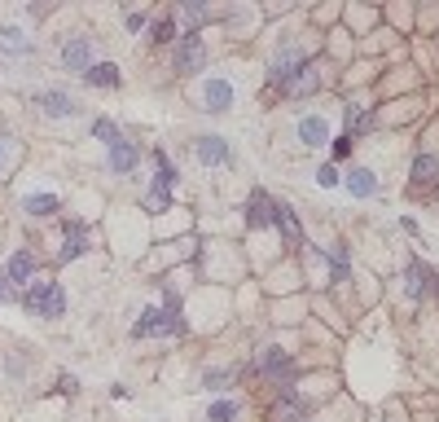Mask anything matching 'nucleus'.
Wrapping results in <instances>:
<instances>
[{"instance_id": "f257e3e1", "label": "nucleus", "mask_w": 439, "mask_h": 422, "mask_svg": "<svg viewBox=\"0 0 439 422\" xmlns=\"http://www.w3.org/2000/svg\"><path fill=\"white\" fill-rule=\"evenodd\" d=\"M18 299H22L27 313H36V317H62L67 313V290L57 282H27V290Z\"/></svg>"}, {"instance_id": "f03ea898", "label": "nucleus", "mask_w": 439, "mask_h": 422, "mask_svg": "<svg viewBox=\"0 0 439 422\" xmlns=\"http://www.w3.org/2000/svg\"><path fill=\"white\" fill-rule=\"evenodd\" d=\"M185 330V321H181V308H176V299H167V304H154V308H145L141 313V321L132 326V334L137 339H150V334H181Z\"/></svg>"}, {"instance_id": "7ed1b4c3", "label": "nucleus", "mask_w": 439, "mask_h": 422, "mask_svg": "<svg viewBox=\"0 0 439 422\" xmlns=\"http://www.w3.org/2000/svg\"><path fill=\"white\" fill-rule=\"evenodd\" d=\"M202 62H207L202 36H198V31H185L181 44H176V71H181V75H193V71H202Z\"/></svg>"}, {"instance_id": "20e7f679", "label": "nucleus", "mask_w": 439, "mask_h": 422, "mask_svg": "<svg viewBox=\"0 0 439 422\" xmlns=\"http://www.w3.org/2000/svg\"><path fill=\"white\" fill-rule=\"evenodd\" d=\"M62 67L75 71V75H84L92 67V40L88 36H71L67 44H62Z\"/></svg>"}, {"instance_id": "39448f33", "label": "nucleus", "mask_w": 439, "mask_h": 422, "mask_svg": "<svg viewBox=\"0 0 439 422\" xmlns=\"http://www.w3.org/2000/svg\"><path fill=\"white\" fill-rule=\"evenodd\" d=\"M154 168H158V176H154V185H150V207H167L172 203L176 172H172V163H167V154H162V150H154Z\"/></svg>"}, {"instance_id": "423d86ee", "label": "nucleus", "mask_w": 439, "mask_h": 422, "mask_svg": "<svg viewBox=\"0 0 439 422\" xmlns=\"http://www.w3.org/2000/svg\"><path fill=\"white\" fill-rule=\"evenodd\" d=\"M88 251V224L84 220H67V247L57 251V264H71Z\"/></svg>"}, {"instance_id": "0eeeda50", "label": "nucleus", "mask_w": 439, "mask_h": 422, "mask_svg": "<svg viewBox=\"0 0 439 422\" xmlns=\"http://www.w3.org/2000/svg\"><path fill=\"white\" fill-rule=\"evenodd\" d=\"M40 110H44L48 119H71V115H79L75 97H71V93H62V88H48V93H40Z\"/></svg>"}, {"instance_id": "6e6552de", "label": "nucleus", "mask_w": 439, "mask_h": 422, "mask_svg": "<svg viewBox=\"0 0 439 422\" xmlns=\"http://www.w3.org/2000/svg\"><path fill=\"white\" fill-rule=\"evenodd\" d=\"M193 154H198V163H207V168H220V163H229V158H233L224 137H198Z\"/></svg>"}, {"instance_id": "1a4fd4ad", "label": "nucleus", "mask_w": 439, "mask_h": 422, "mask_svg": "<svg viewBox=\"0 0 439 422\" xmlns=\"http://www.w3.org/2000/svg\"><path fill=\"white\" fill-rule=\"evenodd\" d=\"M202 102H207L211 115L229 110L233 106V84H229V79H207V84H202Z\"/></svg>"}, {"instance_id": "9d476101", "label": "nucleus", "mask_w": 439, "mask_h": 422, "mask_svg": "<svg viewBox=\"0 0 439 422\" xmlns=\"http://www.w3.org/2000/svg\"><path fill=\"white\" fill-rule=\"evenodd\" d=\"M259 369H264L268 379H281V383H286L295 365H290V352H281V348H264V352H259Z\"/></svg>"}, {"instance_id": "9b49d317", "label": "nucleus", "mask_w": 439, "mask_h": 422, "mask_svg": "<svg viewBox=\"0 0 439 422\" xmlns=\"http://www.w3.org/2000/svg\"><path fill=\"white\" fill-rule=\"evenodd\" d=\"M272 220H277V203H272L268 198V193H251V203H246V224H255V229H259V224H272Z\"/></svg>"}, {"instance_id": "f8f14e48", "label": "nucleus", "mask_w": 439, "mask_h": 422, "mask_svg": "<svg viewBox=\"0 0 439 422\" xmlns=\"http://www.w3.org/2000/svg\"><path fill=\"white\" fill-rule=\"evenodd\" d=\"M31 273H36V255H31V251H13V255H9V264H5L9 286L18 290V282H31Z\"/></svg>"}, {"instance_id": "ddd939ff", "label": "nucleus", "mask_w": 439, "mask_h": 422, "mask_svg": "<svg viewBox=\"0 0 439 422\" xmlns=\"http://www.w3.org/2000/svg\"><path fill=\"white\" fill-rule=\"evenodd\" d=\"M84 79H88L92 88H119L123 84V75H119L115 62H92V67L84 71Z\"/></svg>"}, {"instance_id": "4468645a", "label": "nucleus", "mask_w": 439, "mask_h": 422, "mask_svg": "<svg viewBox=\"0 0 439 422\" xmlns=\"http://www.w3.org/2000/svg\"><path fill=\"white\" fill-rule=\"evenodd\" d=\"M137 158H141V150H137V141H127V137H119L115 145H110V168H115V172H132V168H137Z\"/></svg>"}, {"instance_id": "2eb2a0df", "label": "nucleus", "mask_w": 439, "mask_h": 422, "mask_svg": "<svg viewBox=\"0 0 439 422\" xmlns=\"http://www.w3.org/2000/svg\"><path fill=\"white\" fill-rule=\"evenodd\" d=\"M299 141L303 145H325L330 141V123H325L321 115H303L299 119Z\"/></svg>"}, {"instance_id": "dca6fc26", "label": "nucleus", "mask_w": 439, "mask_h": 422, "mask_svg": "<svg viewBox=\"0 0 439 422\" xmlns=\"http://www.w3.org/2000/svg\"><path fill=\"white\" fill-rule=\"evenodd\" d=\"M303 71V53L299 48H286V53H277V62H272V79H290Z\"/></svg>"}, {"instance_id": "f3484780", "label": "nucleus", "mask_w": 439, "mask_h": 422, "mask_svg": "<svg viewBox=\"0 0 439 422\" xmlns=\"http://www.w3.org/2000/svg\"><path fill=\"white\" fill-rule=\"evenodd\" d=\"M22 211H31V216H53V211H62V203L53 198V193H27Z\"/></svg>"}, {"instance_id": "a211bd4d", "label": "nucleus", "mask_w": 439, "mask_h": 422, "mask_svg": "<svg viewBox=\"0 0 439 422\" xmlns=\"http://www.w3.org/2000/svg\"><path fill=\"white\" fill-rule=\"evenodd\" d=\"M347 189L356 198H369V193H378V181L369 176V168H356V172H347Z\"/></svg>"}, {"instance_id": "6ab92c4d", "label": "nucleus", "mask_w": 439, "mask_h": 422, "mask_svg": "<svg viewBox=\"0 0 439 422\" xmlns=\"http://www.w3.org/2000/svg\"><path fill=\"white\" fill-rule=\"evenodd\" d=\"M277 418H281V422H303V418H307V409H303V400H299L295 392H290V387H286V392H281V409H277Z\"/></svg>"}, {"instance_id": "aec40b11", "label": "nucleus", "mask_w": 439, "mask_h": 422, "mask_svg": "<svg viewBox=\"0 0 439 422\" xmlns=\"http://www.w3.org/2000/svg\"><path fill=\"white\" fill-rule=\"evenodd\" d=\"M413 181H421V185L439 181V158H435V154H417V163H413Z\"/></svg>"}, {"instance_id": "412c9836", "label": "nucleus", "mask_w": 439, "mask_h": 422, "mask_svg": "<svg viewBox=\"0 0 439 422\" xmlns=\"http://www.w3.org/2000/svg\"><path fill=\"white\" fill-rule=\"evenodd\" d=\"M0 48L5 53H31V40H22V31L13 27H0Z\"/></svg>"}, {"instance_id": "4be33fe9", "label": "nucleus", "mask_w": 439, "mask_h": 422, "mask_svg": "<svg viewBox=\"0 0 439 422\" xmlns=\"http://www.w3.org/2000/svg\"><path fill=\"white\" fill-rule=\"evenodd\" d=\"M18 154H22V150H18V141L0 132V176H5V172H9L13 163H18Z\"/></svg>"}, {"instance_id": "5701e85b", "label": "nucleus", "mask_w": 439, "mask_h": 422, "mask_svg": "<svg viewBox=\"0 0 439 422\" xmlns=\"http://www.w3.org/2000/svg\"><path fill=\"white\" fill-rule=\"evenodd\" d=\"M404 290H409V299H421V290H426V273H421V264H409V273H404Z\"/></svg>"}, {"instance_id": "b1692460", "label": "nucleus", "mask_w": 439, "mask_h": 422, "mask_svg": "<svg viewBox=\"0 0 439 422\" xmlns=\"http://www.w3.org/2000/svg\"><path fill=\"white\" fill-rule=\"evenodd\" d=\"M150 40H154V44H172V40H176V22H172V18L150 22Z\"/></svg>"}, {"instance_id": "393cba45", "label": "nucleus", "mask_w": 439, "mask_h": 422, "mask_svg": "<svg viewBox=\"0 0 439 422\" xmlns=\"http://www.w3.org/2000/svg\"><path fill=\"white\" fill-rule=\"evenodd\" d=\"M316 88V71L303 67V75H290V93H312Z\"/></svg>"}, {"instance_id": "a878e982", "label": "nucleus", "mask_w": 439, "mask_h": 422, "mask_svg": "<svg viewBox=\"0 0 439 422\" xmlns=\"http://www.w3.org/2000/svg\"><path fill=\"white\" fill-rule=\"evenodd\" d=\"M92 137H97V141H106V145H115L123 132H119V128L110 123V119H97V123H92Z\"/></svg>"}, {"instance_id": "bb28decb", "label": "nucleus", "mask_w": 439, "mask_h": 422, "mask_svg": "<svg viewBox=\"0 0 439 422\" xmlns=\"http://www.w3.org/2000/svg\"><path fill=\"white\" fill-rule=\"evenodd\" d=\"M207 418H211V422H233V418H237V404H233V400H216Z\"/></svg>"}, {"instance_id": "cd10ccee", "label": "nucleus", "mask_w": 439, "mask_h": 422, "mask_svg": "<svg viewBox=\"0 0 439 422\" xmlns=\"http://www.w3.org/2000/svg\"><path fill=\"white\" fill-rule=\"evenodd\" d=\"M330 273H334V282L347 278V247H334V255H330Z\"/></svg>"}, {"instance_id": "c85d7f7f", "label": "nucleus", "mask_w": 439, "mask_h": 422, "mask_svg": "<svg viewBox=\"0 0 439 422\" xmlns=\"http://www.w3.org/2000/svg\"><path fill=\"white\" fill-rule=\"evenodd\" d=\"M338 181H343V176H338L334 163H321V168H316V185H321V189H334Z\"/></svg>"}, {"instance_id": "c756f323", "label": "nucleus", "mask_w": 439, "mask_h": 422, "mask_svg": "<svg viewBox=\"0 0 439 422\" xmlns=\"http://www.w3.org/2000/svg\"><path fill=\"white\" fill-rule=\"evenodd\" d=\"M185 18L193 22V31H198V22L207 18V9H202V5H193V0H189V5H185Z\"/></svg>"}, {"instance_id": "7c9ffc66", "label": "nucleus", "mask_w": 439, "mask_h": 422, "mask_svg": "<svg viewBox=\"0 0 439 422\" xmlns=\"http://www.w3.org/2000/svg\"><path fill=\"white\" fill-rule=\"evenodd\" d=\"M351 128H356V132H365V128H373V115H365V110H351Z\"/></svg>"}, {"instance_id": "2f4dec72", "label": "nucleus", "mask_w": 439, "mask_h": 422, "mask_svg": "<svg viewBox=\"0 0 439 422\" xmlns=\"http://www.w3.org/2000/svg\"><path fill=\"white\" fill-rule=\"evenodd\" d=\"M13 299H18V290H13V286H9V278L0 273V304H13Z\"/></svg>"}, {"instance_id": "473e14b6", "label": "nucleus", "mask_w": 439, "mask_h": 422, "mask_svg": "<svg viewBox=\"0 0 439 422\" xmlns=\"http://www.w3.org/2000/svg\"><path fill=\"white\" fill-rule=\"evenodd\" d=\"M224 383H233V374H207V387H211V392H220Z\"/></svg>"}, {"instance_id": "72a5a7b5", "label": "nucleus", "mask_w": 439, "mask_h": 422, "mask_svg": "<svg viewBox=\"0 0 439 422\" xmlns=\"http://www.w3.org/2000/svg\"><path fill=\"white\" fill-rule=\"evenodd\" d=\"M57 392H62V396H75V379H71V374H62V387H57Z\"/></svg>"}]
</instances>
